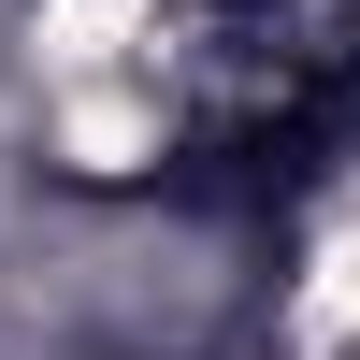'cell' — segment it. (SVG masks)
<instances>
[{
    "label": "cell",
    "mask_w": 360,
    "mask_h": 360,
    "mask_svg": "<svg viewBox=\"0 0 360 360\" xmlns=\"http://www.w3.org/2000/svg\"><path fill=\"white\" fill-rule=\"evenodd\" d=\"M332 303H346V317H360V245H346V288H332Z\"/></svg>",
    "instance_id": "obj_1"
}]
</instances>
